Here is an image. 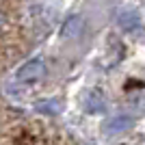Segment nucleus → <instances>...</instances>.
<instances>
[{
  "mask_svg": "<svg viewBox=\"0 0 145 145\" xmlns=\"http://www.w3.org/2000/svg\"><path fill=\"white\" fill-rule=\"evenodd\" d=\"M132 123H134V119L130 115H126V113H119V115H115V117H110L106 123H104V134L106 137H117V134H123V132H128L130 128H132Z\"/></svg>",
  "mask_w": 145,
  "mask_h": 145,
  "instance_id": "7ed1b4c3",
  "label": "nucleus"
},
{
  "mask_svg": "<svg viewBox=\"0 0 145 145\" xmlns=\"http://www.w3.org/2000/svg\"><path fill=\"white\" fill-rule=\"evenodd\" d=\"M82 30H85V20H82V15H69V18L63 22V26H61V37L65 39V41H76V39H80V35H82Z\"/></svg>",
  "mask_w": 145,
  "mask_h": 145,
  "instance_id": "20e7f679",
  "label": "nucleus"
},
{
  "mask_svg": "<svg viewBox=\"0 0 145 145\" xmlns=\"http://www.w3.org/2000/svg\"><path fill=\"white\" fill-rule=\"evenodd\" d=\"M117 26H119L123 33H134V30H139V26H141L139 9H134V7H123V9L117 13Z\"/></svg>",
  "mask_w": 145,
  "mask_h": 145,
  "instance_id": "f03ea898",
  "label": "nucleus"
},
{
  "mask_svg": "<svg viewBox=\"0 0 145 145\" xmlns=\"http://www.w3.org/2000/svg\"><path fill=\"white\" fill-rule=\"evenodd\" d=\"M43 74H46V65H43L41 59H28L26 63L18 67V72H15V78L20 82H24V85H33L37 80L43 78Z\"/></svg>",
  "mask_w": 145,
  "mask_h": 145,
  "instance_id": "f257e3e1",
  "label": "nucleus"
},
{
  "mask_svg": "<svg viewBox=\"0 0 145 145\" xmlns=\"http://www.w3.org/2000/svg\"><path fill=\"white\" fill-rule=\"evenodd\" d=\"M106 108V95L102 89H91L85 95V110L91 115H100Z\"/></svg>",
  "mask_w": 145,
  "mask_h": 145,
  "instance_id": "39448f33",
  "label": "nucleus"
},
{
  "mask_svg": "<svg viewBox=\"0 0 145 145\" xmlns=\"http://www.w3.org/2000/svg\"><path fill=\"white\" fill-rule=\"evenodd\" d=\"M37 110L43 115H56L61 110L59 100H41V102H37Z\"/></svg>",
  "mask_w": 145,
  "mask_h": 145,
  "instance_id": "423d86ee",
  "label": "nucleus"
}]
</instances>
